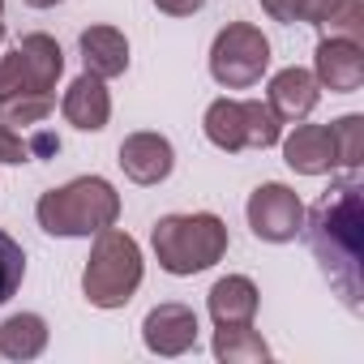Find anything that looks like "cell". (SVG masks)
I'll return each mask as SVG.
<instances>
[{
  "label": "cell",
  "instance_id": "cell-22",
  "mask_svg": "<svg viewBox=\"0 0 364 364\" xmlns=\"http://www.w3.org/2000/svg\"><path fill=\"white\" fill-rule=\"evenodd\" d=\"M326 35H338V39H355L364 43V5L360 0H338V5L330 9V18L321 22Z\"/></svg>",
  "mask_w": 364,
  "mask_h": 364
},
{
  "label": "cell",
  "instance_id": "cell-5",
  "mask_svg": "<svg viewBox=\"0 0 364 364\" xmlns=\"http://www.w3.org/2000/svg\"><path fill=\"white\" fill-rule=\"evenodd\" d=\"M270 69V39L253 22H228L210 43V77L228 90H249Z\"/></svg>",
  "mask_w": 364,
  "mask_h": 364
},
{
  "label": "cell",
  "instance_id": "cell-24",
  "mask_svg": "<svg viewBox=\"0 0 364 364\" xmlns=\"http://www.w3.org/2000/svg\"><path fill=\"white\" fill-rule=\"evenodd\" d=\"M154 9L167 14V18H193L206 9V0H154Z\"/></svg>",
  "mask_w": 364,
  "mask_h": 364
},
{
  "label": "cell",
  "instance_id": "cell-26",
  "mask_svg": "<svg viewBox=\"0 0 364 364\" xmlns=\"http://www.w3.org/2000/svg\"><path fill=\"white\" fill-rule=\"evenodd\" d=\"M0 18H5V0H0Z\"/></svg>",
  "mask_w": 364,
  "mask_h": 364
},
{
  "label": "cell",
  "instance_id": "cell-9",
  "mask_svg": "<svg viewBox=\"0 0 364 364\" xmlns=\"http://www.w3.org/2000/svg\"><path fill=\"white\" fill-rule=\"evenodd\" d=\"M141 343L154 351V355H185L198 347V313L189 304H159L146 313L141 321Z\"/></svg>",
  "mask_w": 364,
  "mask_h": 364
},
{
  "label": "cell",
  "instance_id": "cell-6",
  "mask_svg": "<svg viewBox=\"0 0 364 364\" xmlns=\"http://www.w3.org/2000/svg\"><path fill=\"white\" fill-rule=\"evenodd\" d=\"M65 73V52L52 35H26L14 52H0V99L52 95Z\"/></svg>",
  "mask_w": 364,
  "mask_h": 364
},
{
  "label": "cell",
  "instance_id": "cell-25",
  "mask_svg": "<svg viewBox=\"0 0 364 364\" xmlns=\"http://www.w3.org/2000/svg\"><path fill=\"white\" fill-rule=\"evenodd\" d=\"M26 5H31V9H56L60 0H26Z\"/></svg>",
  "mask_w": 364,
  "mask_h": 364
},
{
  "label": "cell",
  "instance_id": "cell-2",
  "mask_svg": "<svg viewBox=\"0 0 364 364\" xmlns=\"http://www.w3.org/2000/svg\"><path fill=\"white\" fill-rule=\"evenodd\" d=\"M154 257L167 274H202L228 253V223L210 210L198 215H163L150 232Z\"/></svg>",
  "mask_w": 364,
  "mask_h": 364
},
{
  "label": "cell",
  "instance_id": "cell-14",
  "mask_svg": "<svg viewBox=\"0 0 364 364\" xmlns=\"http://www.w3.org/2000/svg\"><path fill=\"white\" fill-rule=\"evenodd\" d=\"M77 52H82V65L86 73L95 77H120L129 69V39L116 31V26H86L82 39H77Z\"/></svg>",
  "mask_w": 364,
  "mask_h": 364
},
{
  "label": "cell",
  "instance_id": "cell-7",
  "mask_svg": "<svg viewBox=\"0 0 364 364\" xmlns=\"http://www.w3.org/2000/svg\"><path fill=\"white\" fill-rule=\"evenodd\" d=\"M245 215H249L253 236L266 245H287L304 232V202L296 198V189L279 185V180H266L249 193Z\"/></svg>",
  "mask_w": 364,
  "mask_h": 364
},
{
  "label": "cell",
  "instance_id": "cell-27",
  "mask_svg": "<svg viewBox=\"0 0 364 364\" xmlns=\"http://www.w3.org/2000/svg\"><path fill=\"white\" fill-rule=\"evenodd\" d=\"M0 39H5V22H0Z\"/></svg>",
  "mask_w": 364,
  "mask_h": 364
},
{
  "label": "cell",
  "instance_id": "cell-3",
  "mask_svg": "<svg viewBox=\"0 0 364 364\" xmlns=\"http://www.w3.org/2000/svg\"><path fill=\"white\" fill-rule=\"evenodd\" d=\"M141 270H146V262H141L137 240L112 223V228L95 232V249L82 270V291L95 309H124L141 287Z\"/></svg>",
  "mask_w": 364,
  "mask_h": 364
},
{
  "label": "cell",
  "instance_id": "cell-18",
  "mask_svg": "<svg viewBox=\"0 0 364 364\" xmlns=\"http://www.w3.org/2000/svg\"><path fill=\"white\" fill-rule=\"evenodd\" d=\"M330 129V141H334V163L338 167H360L364 159V116H338Z\"/></svg>",
  "mask_w": 364,
  "mask_h": 364
},
{
  "label": "cell",
  "instance_id": "cell-13",
  "mask_svg": "<svg viewBox=\"0 0 364 364\" xmlns=\"http://www.w3.org/2000/svg\"><path fill=\"white\" fill-rule=\"evenodd\" d=\"M317 99H321V86H317V77H313L309 69H300V65L279 69V73L270 77V90H266V103L274 107L279 120H304V116L317 107Z\"/></svg>",
  "mask_w": 364,
  "mask_h": 364
},
{
  "label": "cell",
  "instance_id": "cell-15",
  "mask_svg": "<svg viewBox=\"0 0 364 364\" xmlns=\"http://www.w3.org/2000/svg\"><path fill=\"white\" fill-rule=\"evenodd\" d=\"M257 300H262V291H257L253 279L228 274V279H219V283L210 287L206 309H210L215 326H249V321L257 317Z\"/></svg>",
  "mask_w": 364,
  "mask_h": 364
},
{
  "label": "cell",
  "instance_id": "cell-16",
  "mask_svg": "<svg viewBox=\"0 0 364 364\" xmlns=\"http://www.w3.org/2000/svg\"><path fill=\"white\" fill-rule=\"evenodd\" d=\"M48 347V321L39 313H14L0 321V355L5 360H35Z\"/></svg>",
  "mask_w": 364,
  "mask_h": 364
},
{
  "label": "cell",
  "instance_id": "cell-21",
  "mask_svg": "<svg viewBox=\"0 0 364 364\" xmlns=\"http://www.w3.org/2000/svg\"><path fill=\"white\" fill-rule=\"evenodd\" d=\"M22 279H26V253H22V245L9 232H0V304L14 300Z\"/></svg>",
  "mask_w": 364,
  "mask_h": 364
},
{
  "label": "cell",
  "instance_id": "cell-20",
  "mask_svg": "<svg viewBox=\"0 0 364 364\" xmlns=\"http://www.w3.org/2000/svg\"><path fill=\"white\" fill-rule=\"evenodd\" d=\"M338 0H262V9L274 18V22H309V26H321L330 18V9Z\"/></svg>",
  "mask_w": 364,
  "mask_h": 364
},
{
  "label": "cell",
  "instance_id": "cell-19",
  "mask_svg": "<svg viewBox=\"0 0 364 364\" xmlns=\"http://www.w3.org/2000/svg\"><path fill=\"white\" fill-rule=\"evenodd\" d=\"M56 107L52 95H14V99H0V124H9V129H31L39 120H48V112Z\"/></svg>",
  "mask_w": 364,
  "mask_h": 364
},
{
  "label": "cell",
  "instance_id": "cell-1",
  "mask_svg": "<svg viewBox=\"0 0 364 364\" xmlns=\"http://www.w3.org/2000/svg\"><path fill=\"white\" fill-rule=\"evenodd\" d=\"M39 228L48 236H95L120 219V193L112 189V180L103 176H77L60 189H48L35 206Z\"/></svg>",
  "mask_w": 364,
  "mask_h": 364
},
{
  "label": "cell",
  "instance_id": "cell-12",
  "mask_svg": "<svg viewBox=\"0 0 364 364\" xmlns=\"http://www.w3.org/2000/svg\"><path fill=\"white\" fill-rule=\"evenodd\" d=\"M283 141V159H287V167L291 171H300V176H326V171H334L338 163H334V141H330V129L326 124H296L287 137H279Z\"/></svg>",
  "mask_w": 364,
  "mask_h": 364
},
{
  "label": "cell",
  "instance_id": "cell-4",
  "mask_svg": "<svg viewBox=\"0 0 364 364\" xmlns=\"http://www.w3.org/2000/svg\"><path fill=\"white\" fill-rule=\"evenodd\" d=\"M210 146L240 154V150H270L283 137V120L262 99H215L202 120Z\"/></svg>",
  "mask_w": 364,
  "mask_h": 364
},
{
  "label": "cell",
  "instance_id": "cell-17",
  "mask_svg": "<svg viewBox=\"0 0 364 364\" xmlns=\"http://www.w3.org/2000/svg\"><path fill=\"white\" fill-rule=\"evenodd\" d=\"M215 355L223 364H262V360H270V347L253 330V321L249 326H219L215 330Z\"/></svg>",
  "mask_w": 364,
  "mask_h": 364
},
{
  "label": "cell",
  "instance_id": "cell-23",
  "mask_svg": "<svg viewBox=\"0 0 364 364\" xmlns=\"http://www.w3.org/2000/svg\"><path fill=\"white\" fill-rule=\"evenodd\" d=\"M31 159V141L18 137V129L0 124V163H26Z\"/></svg>",
  "mask_w": 364,
  "mask_h": 364
},
{
  "label": "cell",
  "instance_id": "cell-11",
  "mask_svg": "<svg viewBox=\"0 0 364 364\" xmlns=\"http://www.w3.org/2000/svg\"><path fill=\"white\" fill-rule=\"evenodd\" d=\"M60 112H65V120H69L73 129H82V133H99V129H107V120H112V95H107L103 77L82 73V77L65 90Z\"/></svg>",
  "mask_w": 364,
  "mask_h": 364
},
{
  "label": "cell",
  "instance_id": "cell-10",
  "mask_svg": "<svg viewBox=\"0 0 364 364\" xmlns=\"http://www.w3.org/2000/svg\"><path fill=\"white\" fill-rule=\"evenodd\" d=\"M120 167L133 185H163L176 167V150L163 133H129L120 141Z\"/></svg>",
  "mask_w": 364,
  "mask_h": 364
},
{
  "label": "cell",
  "instance_id": "cell-8",
  "mask_svg": "<svg viewBox=\"0 0 364 364\" xmlns=\"http://www.w3.org/2000/svg\"><path fill=\"white\" fill-rule=\"evenodd\" d=\"M313 77L330 95H355L364 86V43L321 35L317 52H313Z\"/></svg>",
  "mask_w": 364,
  "mask_h": 364
}]
</instances>
